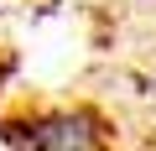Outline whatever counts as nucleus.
Returning a JSON list of instances; mask_svg holds the SVG:
<instances>
[{
    "instance_id": "obj_1",
    "label": "nucleus",
    "mask_w": 156,
    "mask_h": 151,
    "mask_svg": "<svg viewBox=\"0 0 156 151\" xmlns=\"http://www.w3.org/2000/svg\"><path fill=\"white\" fill-rule=\"evenodd\" d=\"M5 146H31V151H94L109 141V120L89 104H47V110H21L0 120Z\"/></svg>"
}]
</instances>
